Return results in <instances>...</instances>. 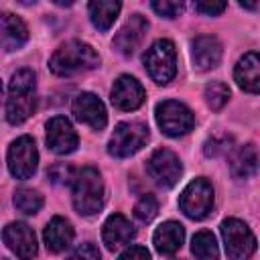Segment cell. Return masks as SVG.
<instances>
[{"mask_svg": "<svg viewBox=\"0 0 260 260\" xmlns=\"http://www.w3.org/2000/svg\"><path fill=\"white\" fill-rule=\"evenodd\" d=\"M154 118H156L158 128L167 136H183L195 126L193 112L185 104H181L177 100L160 102L156 106V110H154Z\"/></svg>", "mask_w": 260, "mask_h": 260, "instance_id": "52a82bcc", "label": "cell"}, {"mask_svg": "<svg viewBox=\"0 0 260 260\" xmlns=\"http://www.w3.org/2000/svg\"><path fill=\"white\" fill-rule=\"evenodd\" d=\"M30 69H18L12 73L6 89V120L10 124H22L37 110V81Z\"/></svg>", "mask_w": 260, "mask_h": 260, "instance_id": "6da1fadb", "label": "cell"}, {"mask_svg": "<svg viewBox=\"0 0 260 260\" xmlns=\"http://www.w3.org/2000/svg\"><path fill=\"white\" fill-rule=\"evenodd\" d=\"M8 171L16 179H28L35 175L39 165V152L35 146V140L30 136L16 138L8 148Z\"/></svg>", "mask_w": 260, "mask_h": 260, "instance_id": "9c48e42d", "label": "cell"}, {"mask_svg": "<svg viewBox=\"0 0 260 260\" xmlns=\"http://www.w3.org/2000/svg\"><path fill=\"white\" fill-rule=\"evenodd\" d=\"M67 260H102V258H100L98 248H95L93 244L85 242V244L77 246V248L71 252V256H69Z\"/></svg>", "mask_w": 260, "mask_h": 260, "instance_id": "4dcf8cb0", "label": "cell"}, {"mask_svg": "<svg viewBox=\"0 0 260 260\" xmlns=\"http://www.w3.org/2000/svg\"><path fill=\"white\" fill-rule=\"evenodd\" d=\"M236 83L248 93H260V53H246L234 69Z\"/></svg>", "mask_w": 260, "mask_h": 260, "instance_id": "ac0fdd59", "label": "cell"}, {"mask_svg": "<svg viewBox=\"0 0 260 260\" xmlns=\"http://www.w3.org/2000/svg\"><path fill=\"white\" fill-rule=\"evenodd\" d=\"M219 230H221L228 258L230 260H250V256L256 250V238L250 232V228L244 221L230 217V219L221 221Z\"/></svg>", "mask_w": 260, "mask_h": 260, "instance_id": "5b68a950", "label": "cell"}, {"mask_svg": "<svg viewBox=\"0 0 260 260\" xmlns=\"http://www.w3.org/2000/svg\"><path fill=\"white\" fill-rule=\"evenodd\" d=\"M191 252L197 260H217L219 258V250H217V242L213 238L211 232L201 230L193 236L191 240Z\"/></svg>", "mask_w": 260, "mask_h": 260, "instance_id": "cb8c5ba5", "label": "cell"}, {"mask_svg": "<svg viewBox=\"0 0 260 260\" xmlns=\"http://www.w3.org/2000/svg\"><path fill=\"white\" fill-rule=\"evenodd\" d=\"M156 213H158V201H156V197L150 195V193L142 195V197L136 201V205H134V217H136L140 223L152 221Z\"/></svg>", "mask_w": 260, "mask_h": 260, "instance_id": "4316f807", "label": "cell"}, {"mask_svg": "<svg viewBox=\"0 0 260 260\" xmlns=\"http://www.w3.org/2000/svg\"><path fill=\"white\" fill-rule=\"evenodd\" d=\"M118 260H150V254L144 246H130L120 254Z\"/></svg>", "mask_w": 260, "mask_h": 260, "instance_id": "d6a6232c", "label": "cell"}, {"mask_svg": "<svg viewBox=\"0 0 260 260\" xmlns=\"http://www.w3.org/2000/svg\"><path fill=\"white\" fill-rule=\"evenodd\" d=\"M148 140V128L142 122H122L114 128L108 142V152L116 158H126L138 152Z\"/></svg>", "mask_w": 260, "mask_h": 260, "instance_id": "ba28073f", "label": "cell"}, {"mask_svg": "<svg viewBox=\"0 0 260 260\" xmlns=\"http://www.w3.org/2000/svg\"><path fill=\"white\" fill-rule=\"evenodd\" d=\"M146 30H148L146 18L140 16V14H132V16L126 20V24L116 32L112 45H114V49H116L120 55L128 57V55H132V53L138 49V45L142 43Z\"/></svg>", "mask_w": 260, "mask_h": 260, "instance_id": "9a60e30c", "label": "cell"}, {"mask_svg": "<svg viewBox=\"0 0 260 260\" xmlns=\"http://www.w3.org/2000/svg\"><path fill=\"white\" fill-rule=\"evenodd\" d=\"M71 199L73 207L81 215H93L104 207V181L98 169L83 167L75 171L71 181Z\"/></svg>", "mask_w": 260, "mask_h": 260, "instance_id": "3957f363", "label": "cell"}, {"mask_svg": "<svg viewBox=\"0 0 260 260\" xmlns=\"http://www.w3.org/2000/svg\"><path fill=\"white\" fill-rule=\"evenodd\" d=\"M183 240H185V230L177 221H165V223H160L154 230V236H152V244H154L156 252L162 254V256L175 254L183 246Z\"/></svg>", "mask_w": 260, "mask_h": 260, "instance_id": "d6986e66", "label": "cell"}, {"mask_svg": "<svg viewBox=\"0 0 260 260\" xmlns=\"http://www.w3.org/2000/svg\"><path fill=\"white\" fill-rule=\"evenodd\" d=\"M14 207L18 211H22L24 215H32V213H37L43 207V197L35 189H26V187L16 189V193H14Z\"/></svg>", "mask_w": 260, "mask_h": 260, "instance_id": "d4e9b609", "label": "cell"}, {"mask_svg": "<svg viewBox=\"0 0 260 260\" xmlns=\"http://www.w3.org/2000/svg\"><path fill=\"white\" fill-rule=\"evenodd\" d=\"M146 173L150 175V179L156 185H160V187H173L179 181L181 173H183V165H181L179 156L173 150L158 148L146 160Z\"/></svg>", "mask_w": 260, "mask_h": 260, "instance_id": "30bf717a", "label": "cell"}, {"mask_svg": "<svg viewBox=\"0 0 260 260\" xmlns=\"http://www.w3.org/2000/svg\"><path fill=\"white\" fill-rule=\"evenodd\" d=\"M144 98H146L144 87L140 85V81L136 77L120 75L112 85V104L118 110H124V112L136 110L142 106Z\"/></svg>", "mask_w": 260, "mask_h": 260, "instance_id": "5bb4252c", "label": "cell"}, {"mask_svg": "<svg viewBox=\"0 0 260 260\" xmlns=\"http://www.w3.org/2000/svg\"><path fill=\"white\" fill-rule=\"evenodd\" d=\"M2 240L20 260H32L37 256V236L24 221L8 223L2 232Z\"/></svg>", "mask_w": 260, "mask_h": 260, "instance_id": "8fae6325", "label": "cell"}, {"mask_svg": "<svg viewBox=\"0 0 260 260\" xmlns=\"http://www.w3.org/2000/svg\"><path fill=\"white\" fill-rule=\"evenodd\" d=\"M258 162L260 158H258L254 144H244L234 150L230 158V171L236 179H248L258 171Z\"/></svg>", "mask_w": 260, "mask_h": 260, "instance_id": "7402d4cb", "label": "cell"}, {"mask_svg": "<svg viewBox=\"0 0 260 260\" xmlns=\"http://www.w3.org/2000/svg\"><path fill=\"white\" fill-rule=\"evenodd\" d=\"M98 65H100L98 53L93 51L91 45L81 43V41H69V43L61 45L49 61L51 71L61 77L77 75V73L95 69Z\"/></svg>", "mask_w": 260, "mask_h": 260, "instance_id": "7a4b0ae2", "label": "cell"}, {"mask_svg": "<svg viewBox=\"0 0 260 260\" xmlns=\"http://www.w3.org/2000/svg\"><path fill=\"white\" fill-rule=\"evenodd\" d=\"M26 39H28L26 24L18 16L4 12L2 14V49L6 53L16 51L26 43Z\"/></svg>", "mask_w": 260, "mask_h": 260, "instance_id": "44dd1931", "label": "cell"}, {"mask_svg": "<svg viewBox=\"0 0 260 260\" xmlns=\"http://www.w3.org/2000/svg\"><path fill=\"white\" fill-rule=\"evenodd\" d=\"M225 8H228L225 2H205V0L195 2V10L201 12V14H205V16H217V14H221Z\"/></svg>", "mask_w": 260, "mask_h": 260, "instance_id": "1f68e13d", "label": "cell"}, {"mask_svg": "<svg viewBox=\"0 0 260 260\" xmlns=\"http://www.w3.org/2000/svg\"><path fill=\"white\" fill-rule=\"evenodd\" d=\"M181 211L191 219H203L213 209V187L205 177L193 179L179 197Z\"/></svg>", "mask_w": 260, "mask_h": 260, "instance_id": "8992f818", "label": "cell"}, {"mask_svg": "<svg viewBox=\"0 0 260 260\" xmlns=\"http://www.w3.org/2000/svg\"><path fill=\"white\" fill-rule=\"evenodd\" d=\"M134 234H136L134 225L122 213L110 215L104 223V230H102V238H104V244L108 246V250H118V248L130 244Z\"/></svg>", "mask_w": 260, "mask_h": 260, "instance_id": "e0dca14e", "label": "cell"}, {"mask_svg": "<svg viewBox=\"0 0 260 260\" xmlns=\"http://www.w3.org/2000/svg\"><path fill=\"white\" fill-rule=\"evenodd\" d=\"M120 8H122V4L116 0H93L87 4L91 24L98 30H108L114 24V20L118 18Z\"/></svg>", "mask_w": 260, "mask_h": 260, "instance_id": "603a6c76", "label": "cell"}, {"mask_svg": "<svg viewBox=\"0 0 260 260\" xmlns=\"http://www.w3.org/2000/svg\"><path fill=\"white\" fill-rule=\"evenodd\" d=\"M150 6L158 16H165V18H177L185 8L183 2H171V0H162V2L158 0V2H152Z\"/></svg>", "mask_w": 260, "mask_h": 260, "instance_id": "f546056e", "label": "cell"}, {"mask_svg": "<svg viewBox=\"0 0 260 260\" xmlns=\"http://www.w3.org/2000/svg\"><path fill=\"white\" fill-rule=\"evenodd\" d=\"M47 175H49L51 183H55V185H67V183L73 181L75 171H73L69 165H65V162H55V165L47 171Z\"/></svg>", "mask_w": 260, "mask_h": 260, "instance_id": "f1b7e54d", "label": "cell"}, {"mask_svg": "<svg viewBox=\"0 0 260 260\" xmlns=\"http://www.w3.org/2000/svg\"><path fill=\"white\" fill-rule=\"evenodd\" d=\"M4 260H6V258H4Z\"/></svg>", "mask_w": 260, "mask_h": 260, "instance_id": "836d02e7", "label": "cell"}, {"mask_svg": "<svg viewBox=\"0 0 260 260\" xmlns=\"http://www.w3.org/2000/svg\"><path fill=\"white\" fill-rule=\"evenodd\" d=\"M77 132L65 116H55L47 122V144L55 154H69L77 148Z\"/></svg>", "mask_w": 260, "mask_h": 260, "instance_id": "7c38bea8", "label": "cell"}, {"mask_svg": "<svg viewBox=\"0 0 260 260\" xmlns=\"http://www.w3.org/2000/svg\"><path fill=\"white\" fill-rule=\"evenodd\" d=\"M43 238H45V246L51 252L57 254V252H63V250H67L71 246V242H73V228H71V223L65 217L55 215L47 223V228L43 232Z\"/></svg>", "mask_w": 260, "mask_h": 260, "instance_id": "ffe728a7", "label": "cell"}, {"mask_svg": "<svg viewBox=\"0 0 260 260\" xmlns=\"http://www.w3.org/2000/svg\"><path fill=\"white\" fill-rule=\"evenodd\" d=\"M232 142H234L232 136H228V134H217V136H211V138L205 142L203 150H205L207 156H221V154H228V152L232 150Z\"/></svg>", "mask_w": 260, "mask_h": 260, "instance_id": "83f0119b", "label": "cell"}, {"mask_svg": "<svg viewBox=\"0 0 260 260\" xmlns=\"http://www.w3.org/2000/svg\"><path fill=\"white\" fill-rule=\"evenodd\" d=\"M142 61H144V67H146L148 75L152 77V81H156L160 85L169 83L177 73V53H175V45L169 39L154 41L146 49Z\"/></svg>", "mask_w": 260, "mask_h": 260, "instance_id": "277c9868", "label": "cell"}, {"mask_svg": "<svg viewBox=\"0 0 260 260\" xmlns=\"http://www.w3.org/2000/svg\"><path fill=\"white\" fill-rule=\"evenodd\" d=\"M191 59L193 67L199 71H207L215 67L221 59V45L215 37L211 35H199L191 43Z\"/></svg>", "mask_w": 260, "mask_h": 260, "instance_id": "2e32d148", "label": "cell"}, {"mask_svg": "<svg viewBox=\"0 0 260 260\" xmlns=\"http://www.w3.org/2000/svg\"><path fill=\"white\" fill-rule=\"evenodd\" d=\"M71 110L75 114V118L87 126H91L93 130H102L108 122V114L106 108L102 104V100L89 91H81L73 98Z\"/></svg>", "mask_w": 260, "mask_h": 260, "instance_id": "4fadbf2b", "label": "cell"}, {"mask_svg": "<svg viewBox=\"0 0 260 260\" xmlns=\"http://www.w3.org/2000/svg\"><path fill=\"white\" fill-rule=\"evenodd\" d=\"M230 100V87L221 81H211L205 85V102L211 110H221Z\"/></svg>", "mask_w": 260, "mask_h": 260, "instance_id": "484cf974", "label": "cell"}]
</instances>
